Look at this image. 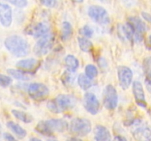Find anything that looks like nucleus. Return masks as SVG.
Listing matches in <instances>:
<instances>
[{
  "label": "nucleus",
  "instance_id": "1",
  "mask_svg": "<svg viewBox=\"0 0 151 141\" xmlns=\"http://www.w3.org/2000/svg\"><path fill=\"white\" fill-rule=\"evenodd\" d=\"M6 48L13 55L17 57H25L30 51V47L27 41L19 35H11L4 41Z\"/></svg>",
  "mask_w": 151,
  "mask_h": 141
},
{
  "label": "nucleus",
  "instance_id": "2",
  "mask_svg": "<svg viewBox=\"0 0 151 141\" xmlns=\"http://www.w3.org/2000/svg\"><path fill=\"white\" fill-rule=\"evenodd\" d=\"M76 103L75 97L66 94H60L47 102V108L53 113H60L73 108Z\"/></svg>",
  "mask_w": 151,
  "mask_h": 141
},
{
  "label": "nucleus",
  "instance_id": "3",
  "mask_svg": "<svg viewBox=\"0 0 151 141\" xmlns=\"http://www.w3.org/2000/svg\"><path fill=\"white\" fill-rule=\"evenodd\" d=\"M69 130L75 136H86L91 131V122L82 118H74L69 124Z\"/></svg>",
  "mask_w": 151,
  "mask_h": 141
},
{
  "label": "nucleus",
  "instance_id": "4",
  "mask_svg": "<svg viewBox=\"0 0 151 141\" xmlns=\"http://www.w3.org/2000/svg\"><path fill=\"white\" fill-rule=\"evenodd\" d=\"M54 45V36L52 34H47L40 38L35 43L33 51L38 57L46 55L50 51Z\"/></svg>",
  "mask_w": 151,
  "mask_h": 141
},
{
  "label": "nucleus",
  "instance_id": "5",
  "mask_svg": "<svg viewBox=\"0 0 151 141\" xmlns=\"http://www.w3.org/2000/svg\"><path fill=\"white\" fill-rule=\"evenodd\" d=\"M89 17L96 23L101 25H107L110 22L109 13L105 8L98 5H91L88 10Z\"/></svg>",
  "mask_w": 151,
  "mask_h": 141
},
{
  "label": "nucleus",
  "instance_id": "6",
  "mask_svg": "<svg viewBox=\"0 0 151 141\" xmlns=\"http://www.w3.org/2000/svg\"><path fill=\"white\" fill-rule=\"evenodd\" d=\"M103 104L109 110H114L117 107V91L112 85H108L103 91Z\"/></svg>",
  "mask_w": 151,
  "mask_h": 141
},
{
  "label": "nucleus",
  "instance_id": "7",
  "mask_svg": "<svg viewBox=\"0 0 151 141\" xmlns=\"http://www.w3.org/2000/svg\"><path fill=\"white\" fill-rule=\"evenodd\" d=\"M48 88L42 83H32L28 87V94L35 101H43L49 95Z\"/></svg>",
  "mask_w": 151,
  "mask_h": 141
},
{
  "label": "nucleus",
  "instance_id": "8",
  "mask_svg": "<svg viewBox=\"0 0 151 141\" xmlns=\"http://www.w3.org/2000/svg\"><path fill=\"white\" fill-rule=\"evenodd\" d=\"M128 23L131 24L135 32L134 41L141 42L143 40V35L147 30L145 23L140 18L136 16H131L128 18Z\"/></svg>",
  "mask_w": 151,
  "mask_h": 141
},
{
  "label": "nucleus",
  "instance_id": "9",
  "mask_svg": "<svg viewBox=\"0 0 151 141\" xmlns=\"http://www.w3.org/2000/svg\"><path fill=\"white\" fill-rule=\"evenodd\" d=\"M119 85L124 90H127L132 83L133 72L127 66H119L117 68Z\"/></svg>",
  "mask_w": 151,
  "mask_h": 141
},
{
  "label": "nucleus",
  "instance_id": "10",
  "mask_svg": "<svg viewBox=\"0 0 151 141\" xmlns=\"http://www.w3.org/2000/svg\"><path fill=\"white\" fill-rule=\"evenodd\" d=\"M83 106L86 110L91 115H96L100 110V102L96 95L91 93H87L83 98Z\"/></svg>",
  "mask_w": 151,
  "mask_h": 141
},
{
  "label": "nucleus",
  "instance_id": "11",
  "mask_svg": "<svg viewBox=\"0 0 151 141\" xmlns=\"http://www.w3.org/2000/svg\"><path fill=\"white\" fill-rule=\"evenodd\" d=\"M133 93L137 104L140 107L146 108L147 102H146L144 88L141 82L139 81H134L133 82Z\"/></svg>",
  "mask_w": 151,
  "mask_h": 141
},
{
  "label": "nucleus",
  "instance_id": "12",
  "mask_svg": "<svg viewBox=\"0 0 151 141\" xmlns=\"http://www.w3.org/2000/svg\"><path fill=\"white\" fill-rule=\"evenodd\" d=\"M11 7L7 4L0 3V22L4 26H10L12 24Z\"/></svg>",
  "mask_w": 151,
  "mask_h": 141
},
{
  "label": "nucleus",
  "instance_id": "13",
  "mask_svg": "<svg viewBox=\"0 0 151 141\" xmlns=\"http://www.w3.org/2000/svg\"><path fill=\"white\" fill-rule=\"evenodd\" d=\"M47 126L52 132H63L69 128V123L63 119H50L45 120Z\"/></svg>",
  "mask_w": 151,
  "mask_h": 141
},
{
  "label": "nucleus",
  "instance_id": "14",
  "mask_svg": "<svg viewBox=\"0 0 151 141\" xmlns=\"http://www.w3.org/2000/svg\"><path fill=\"white\" fill-rule=\"evenodd\" d=\"M133 136L137 141H151V126H142L136 128Z\"/></svg>",
  "mask_w": 151,
  "mask_h": 141
},
{
  "label": "nucleus",
  "instance_id": "15",
  "mask_svg": "<svg viewBox=\"0 0 151 141\" xmlns=\"http://www.w3.org/2000/svg\"><path fill=\"white\" fill-rule=\"evenodd\" d=\"M50 31V25L46 22H40L36 24L29 29L28 34L33 36L34 38H41L44 35L48 34Z\"/></svg>",
  "mask_w": 151,
  "mask_h": 141
},
{
  "label": "nucleus",
  "instance_id": "16",
  "mask_svg": "<svg viewBox=\"0 0 151 141\" xmlns=\"http://www.w3.org/2000/svg\"><path fill=\"white\" fill-rule=\"evenodd\" d=\"M38 66H39V61L34 58L19 60L16 63V67L19 68L20 70L27 72H30L31 70H35L38 67Z\"/></svg>",
  "mask_w": 151,
  "mask_h": 141
},
{
  "label": "nucleus",
  "instance_id": "17",
  "mask_svg": "<svg viewBox=\"0 0 151 141\" xmlns=\"http://www.w3.org/2000/svg\"><path fill=\"white\" fill-rule=\"evenodd\" d=\"M94 139L96 141H111V135L109 129L101 125L94 128Z\"/></svg>",
  "mask_w": 151,
  "mask_h": 141
},
{
  "label": "nucleus",
  "instance_id": "18",
  "mask_svg": "<svg viewBox=\"0 0 151 141\" xmlns=\"http://www.w3.org/2000/svg\"><path fill=\"white\" fill-rule=\"evenodd\" d=\"M7 73L10 76H13L15 79L22 81H28L32 79V74L30 72L24 71V70H18V69H7Z\"/></svg>",
  "mask_w": 151,
  "mask_h": 141
},
{
  "label": "nucleus",
  "instance_id": "19",
  "mask_svg": "<svg viewBox=\"0 0 151 141\" xmlns=\"http://www.w3.org/2000/svg\"><path fill=\"white\" fill-rule=\"evenodd\" d=\"M7 126L15 135H16V136L19 138H24L26 137L27 135V132L25 129H24L21 126H19V124L16 123L13 121H9L7 122Z\"/></svg>",
  "mask_w": 151,
  "mask_h": 141
},
{
  "label": "nucleus",
  "instance_id": "20",
  "mask_svg": "<svg viewBox=\"0 0 151 141\" xmlns=\"http://www.w3.org/2000/svg\"><path fill=\"white\" fill-rule=\"evenodd\" d=\"M12 114L15 116L17 119L20 120L21 121L24 122V123H29L33 120V118L31 115L29 113H26L24 111H22V110H12Z\"/></svg>",
  "mask_w": 151,
  "mask_h": 141
},
{
  "label": "nucleus",
  "instance_id": "21",
  "mask_svg": "<svg viewBox=\"0 0 151 141\" xmlns=\"http://www.w3.org/2000/svg\"><path fill=\"white\" fill-rule=\"evenodd\" d=\"M65 64L68 70L74 72L79 66V61L75 56L67 55L65 58Z\"/></svg>",
  "mask_w": 151,
  "mask_h": 141
},
{
  "label": "nucleus",
  "instance_id": "22",
  "mask_svg": "<svg viewBox=\"0 0 151 141\" xmlns=\"http://www.w3.org/2000/svg\"><path fill=\"white\" fill-rule=\"evenodd\" d=\"M72 35V26L69 22H63L61 26V32L60 36L63 41H66L71 38Z\"/></svg>",
  "mask_w": 151,
  "mask_h": 141
},
{
  "label": "nucleus",
  "instance_id": "23",
  "mask_svg": "<svg viewBox=\"0 0 151 141\" xmlns=\"http://www.w3.org/2000/svg\"><path fill=\"white\" fill-rule=\"evenodd\" d=\"M78 44L81 50L84 52H90L93 48V43L86 38H78Z\"/></svg>",
  "mask_w": 151,
  "mask_h": 141
},
{
  "label": "nucleus",
  "instance_id": "24",
  "mask_svg": "<svg viewBox=\"0 0 151 141\" xmlns=\"http://www.w3.org/2000/svg\"><path fill=\"white\" fill-rule=\"evenodd\" d=\"M78 83L81 89L86 90L92 86V82L89 78L87 77L85 74H80L78 78Z\"/></svg>",
  "mask_w": 151,
  "mask_h": 141
},
{
  "label": "nucleus",
  "instance_id": "25",
  "mask_svg": "<svg viewBox=\"0 0 151 141\" xmlns=\"http://www.w3.org/2000/svg\"><path fill=\"white\" fill-rule=\"evenodd\" d=\"M35 131L38 132L39 134H41L45 136H52L53 135L52 132L50 130V129L47 126L45 121H41L37 124L35 127Z\"/></svg>",
  "mask_w": 151,
  "mask_h": 141
},
{
  "label": "nucleus",
  "instance_id": "26",
  "mask_svg": "<svg viewBox=\"0 0 151 141\" xmlns=\"http://www.w3.org/2000/svg\"><path fill=\"white\" fill-rule=\"evenodd\" d=\"M85 75L90 79L97 77L98 75V70L97 67L92 64H88L85 68Z\"/></svg>",
  "mask_w": 151,
  "mask_h": 141
},
{
  "label": "nucleus",
  "instance_id": "27",
  "mask_svg": "<svg viewBox=\"0 0 151 141\" xmlns=\"http://www.w3.org/2000/svg\"><path fill=\"white\" fill-rule=\"evenodd\" d=\"M142 68L145 74L151 72V57H147L144 59L142 63Z\"/></svg>",
  "mask_w": 151,
  "mask_h": 141
},
{
  "label": "nucleus",
  "instance_id": "28",
  "mask_svg": "<svg viewBox=\"0 0 151 141\" xmlns=\"http://www.w3.org/2000/svg\"><path fill=\"white\" fill-rule=\"evenodd\" d=\"M12 83V79L7 75L0 73V86L7 88Z\"/></svg>",
  "mask_w": 151,
  "mask_h": 141
},
{
  "label": "nucleus",
  "instance_id": "29",
  "mask_svg": "<svg viewBox=\"0 0 151 141\" xmlns=\"http://www.w3.org/2000/svg\"><path fill=\"white\" fill-rule=\"evenodd\" d=\"M62 81L64 84H70L73 82V75L72 72L69 70H66L62 75Z\"/></svg>",
  "mask_w": 151,
  "mask_h": 141
},
{
  "label": "nucleus",
  "instance_id": "30",
  "mask_svg": "<svg viewBox=\"0 0 151 141\" xmlns=\"http://www.w3.org/2000/svg\"><path fill=\"white\" fill-rule=\"evenodd\" d=\"M80 32H81V35L85 36L86 38L92 37L93 34H94V31H93V29H91L88 25H86V26H84L82 29H81Z\"/></svg>",
  "mask_w": 151,
  "mask_h": 141
},
{
  "label": "nucleus",
  "instance_id": "31",
  "mask_svg": "<svg viewBox=\"0 0 151 141\" xmlns=\"http://www.w3.org/2000/svg\"><path fill=\"white\" fill-rule=\"evenodd\" d=\"M10 4H13L16 7L23 8L27 5V0H8Z\"/></svg>",
  "mask_w": 151,
  "mask_h": 141
},
{
  "label": "nucleus",
  "instance_id": "32",
  "mask_svg": "<svg viewBox=\"0 0 151 141\" xmlns=\"http://www.w3.org/2000/svg\"><path fill=\"white\" fill-rule=\"evenodd\" d=\"M43 5L47 7H52L55 5V0H39Z\"/></svg>",
  "mask_w": 151,
  "mask_h": 141
},
{
  "label": "nucleus",
  "instance_id": "33",
  "mask_svg": "<svg viewBox=\"0 0 151 141\" xmlns=\"http://www.w3.org/2000/svg\"><path fill=\"white\" fill-rule=\"evenodd\" d=\"M145 85L147 90L151 93V72L145 75Z\"/></svg>",
  "mask_w": 151,
  "mask_h": 141
},
{
  "label": "nucleus",
  "instance_id": "34",
  "mask_svg": "<svg viewBox=\"0 0 151 141\" xmlns=\"http://www.w3.org/2000/svg\"><path fill=\"white\" fill-rule=\"evenodd\" d=\"M127 7H133L137 4V0H122Z\"/></svg>",
  "mask_w": 151,
  "mask_h": 141
},
{
  "label": "nucleus",
  "instance_id": "35",
  "mask_svg": "<svg viewBox=\"0 0 151 141\" xmlns=\"http://www.w3.org/2000/svg\"><path fill=\"white\" fill-rule=\"evenodd\" d=\"M4 137L6 141H18L13 135H11L9 133H4Z\"/></svg>",
  "mask_w": 151,
  "mask_h": 141
},
{
  "label": "nucleus",
  "instance_id": "36",
  "mask_svg": "<svg viewBox=\"0 0 151 141\" xmlns=\"http://www.w3.org/2000/svg\"><path fill=\"white\" fill-rule=\"evenodd\" d=\"M142 16L143 19H144L145 20L147 21L148 23H150L151 24V14L148 13H146V12H142Z\"/></svg>",
  "mask_w": 151,
  "mask_h": 141
},
{
  "label": "nucleus",
  "instance_id": "37",
  "mask_svg": "<svg viewBox=\"0 0 151 141\" xmlns=\"http://www.w3.org/2000/svg\"><path fill=\"white\" fill-rule=\"evenodd\" d=\"M113 141H127V140L122 136H116L115 137Z\"/></svg>",
  "mask_w": 151,
  "mask_h": 141
},
{
  "label": "nucleus",
  "instance_id": "38",
  "mask_svg": "<svg viewBox=\"0 0 151 141\" xmlns=\"http://www.w3.org/2000/svg\"><path fill=\"white\" fill-rule=\"evenodd\" d=\"M66 141H83V140L81 139H78V138L77 137H71L69 138V139H68Z\"/></svg>",
  "mask_w": 151,
  "mask_h": 141
},
{
  "label": "nucleus",
  "instance_id": "39",
  "mask_svg": "<svg viewBox=\"0 0 151 141\" xmlns=\"http://www.w3.org/2000/svg\"><path fill=\"white\" fill-rule=\"evenodd\" d=\"M147 42H148V47L151 49V35L148 37V41Z\"/></svg>",
  "mask_w": 151,
  "mask_h": 141
},
{
  "label": "nucleus",
  "instance_id": "40",
  "mask_svg": "<svg viewBox=\"0 0 151 141\" xmlns=\"http://www.w3.org/2000/svg\"><path fill=\"white\" fill-rule=\"evenodd\" d=\"M29 141H41V140H39L38 138H36V137H32L29 139Z\"/></svg>",
  "mask_w": 151,
  "mask_h": 141
},
{
  "label": "nucleus",
  "instance_id": "41",
  "mask_svg": "<svg viewBox=\"0 0 151 141\" xmlns=\"http://www.w3.org/2000/svg\"><path fill=\"white\" fill-rule=\"evenodd\" d=\"M72 1H74V2L75 3H81L83 1V0H72Z\"/></svg>",
  "mask_w": 151,
  "mask_h": 141
},
{
  "label": "nucleus",
  "instance_id": "42",
  "mask_svg": "<svg viewBox=\"0 0 151 141\" xmlns=\"http://www.w3.org/2000/svg\"><path fill=\"white\" fill-rule=\"evenodd\" d=\"M47 141H58V140H54V139H49Z\"/></svg>",
  "mask_w": 151,
  "mask_h": 141
},
{
  "label": "nucleus",
  "instance_id": "43",
  "mask_svg": "<svg viewBox=\"0 0 151 141\" xmlns=\"http://www.w3.org/2000/svg\"><path fill=\"white\" fill-rule=\"evenodd\" d=\"M97 1H106V0H97Z\"/></svg>",
  "mask_w": 151,
  "mask_h": 141
}]
</instances>
